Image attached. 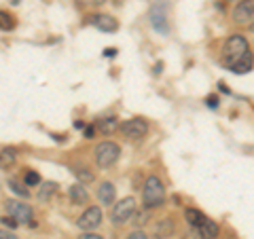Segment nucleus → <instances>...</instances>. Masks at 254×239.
I'll list each match as a JSON object with an SVG mask.
<instances>
[{"mask_svg":"<svg viewBox=\"0 0 254 239\" xmlns=\"http://www.w3.org/2000/svg\"><path fill=\"white\" fill-rule=\"evenodd\" d=\"M250 53V47H248V41L242 36V34H233L227 38L225 47H222V60H225V63L229 68H235L237 63H240L246 55Z\"/></svg>","mask_w":254,"mask_h":239,"instance_id":"obj_1","label":"nucleus"},{"mask_svg":"<svg viewBox=\"0 0 254 239\" xmlns=\"http://www.w3.org/2000/svg\"><path fill=\"white\" fill-rule=\"evenodd\" d=\"M163 197H165L163 182L157 176H148L146 182H144V188H142V201H144V208H148V210L159 208V205L163 203Z\"/></svg>","mask_w":254,"mask_h":239,"instance_id":"obj_2","label":"nucleus"},{"mask_svg":"<svg viewBox=\"0 0 254 239\" xmlns=\"http://www.w3.org/2000/svg\"><path fill=\"white\" fill-rule=\"evenodd\" d=\"M95 163L100 167H110L119 161V155H121V146L117 142H102V144L95 146Z\"/></svg>","mask_w":254,"mask_h":239,"instance_id":"obj_3","label":"nucleus"},{"mask_svg":"<svg viewBox=\"0 0 254 239\" xmlns=\"http://www.w3.org/2000/svg\"><path fill=\"white\" fill-rule=\"evenodd\" d=\"M133 214H136V199H133V197H125L119 203L113 205L110 220H113L115 225H127V222L133 218Z\"/></svg>","mask_w":254,"mask_h":239,"instance_id":"obj_4","label":"nucleus"},{"mask_svg":"<svg viewBox=\"0 0 254 239\" xmlns=\"http://www.w3.org/2000/svg\"><path fill=\"white\" fill-rule=\"evenodd\" d=\"M4 210H6V216H13L17 222H32L34 220V214H32L30 205L21 203V201H15V199H6Z\"/></svg>","mask_w":254,"mask_h":239,"instance_id":"obj_5","label":"nucleus"},{"mask_svg":"<svg viewBox=\"0 0 254 239\" xmlns=\"http://www.w3.org/2000/svg\"><path fill=\"white\" fill-rule=\"evenodd\" d=\"M102 225V210L100 208H87L76 220V227L85 231V233H93V229H98Z\"/></svg>","mask_w":254,"mask_h":239,"instance_id":"obj_6","label":"nucleus"},{"mask_svg":"<svg viewBox=\"0 0 254 239\" xmlns=\"http://www.w3.org/2000/svg\"><path fill=\"white\" fill-rule=\"evenodd\" d=\"M121 131L125 138H129V140H142L148 131V125H146V121H142V119H131V121H125L121 125Z\"/></svg>","mask_w":254,"mask_h":239,"instance_id":"obj_7","label":"nucleus"},{"mask_svg":"<svg viewBox=\"0 0 254 239\" xmlns=\"http://www.w3.org/2000/svg\"><path fill=\"white\" fill-rule=\"evenodd\" d=\"M254 19V0H240L233 9V21L244 26Z\"/></svg>","mask_w":254,"mask_h":239,"instance_id":"obj_8","label":"nucleus"},{"mask_svg":"<svg viewBox=\"0 0 254 239\" xmlns=\"http://www.w3.org/2000/svg\"><path fill=\"white\" fill-rule=\"evenodd\" d=\"M150 23L159 34H168V13H165V4H155L150 9Z\"/></svg>","mask_w":254,"mask_h":239,"instance_id":"obj_9","label":"nucleus"},{"mask_svg":"<svg viewBox=\"0 0 254 239\" xmlns=\"http://www.w3.org/2000/svg\"><path fill=\"white\" fill-rule=\"evenodd\" d=\"M98 199L104 205H115V199H117V188L115 184H110V182H102L100 188H98Z\"/></svg>","mask_w":254,"mask_h":239,"instance_id":"obj_10","label":"nucleus"},{"mask_svg":"<svg viewBox=\"0 0 254 239\" xmlns=\"http://www.w3.org/2000/svg\"><path fill=\"white\" fill-rule=\"evenodd\" d=\"M91 23H93V26L98 28V30H102V32H115V30L119 28L117 19L110 17V15H93Z\"/></svg>","mask_w":254,"mask_h":239,"instance_id":"obj_11","label":"nucleus"},{"mask_svg":"<svg viewBox=\"0 0 254 239\" xmlns=\"http://www.w3.org/2000/svg\"><path fill=\"white\" fill-rule=\"evenodd\" d=\"M68 197L70 201L76 203V205H85L87 201H89V195H87V190L83 184H72L68 188Z\"/></svg>","mask_w":254,"mask_h":239,"instance_id":"obj_12","label":"nucleus"},{"mask_svg":"<svg viewBox=\"0 0 254 239\" xmlns=\"http://www.w3.org/2000/svg\"><path fill=\"white\" fill-rule=\"evenodd\" d=\"M153 233H155L157 239H168V237H172L174 235V220L172 218H165L161 222H157Z\"/></svg>","mask_w":254,"mask_h":239,"instance_id":"obj_13","label":"nucleus"},{"mask_svg":"<svg viewBox=\"0 0 254 239\" xmlns=\"http://www.w3.org/2000/svg\"><path fill=\"white\" fill-rule=\"evenodd\" d=\"M185 218H187V222L190 225V229H199L205 220H208V216H205L203 212H199V210H193V208H189V210H185Z\"/></svg>","mask_w":254,"mask_h":239,"instance_id":"obj_14","label":"nucleus"},{"mask_svg":"<svg viewBox=\"0 0 254 239\" xmlns=\"http://www.w3.org/2000/svg\"><path fill=\"white\" fill-rule=\"evenodd\" d=\"M197 231H199L201 239H216V237H218V233H220L218 225H216V222H214V220H210V218L205 220L203 225H201L199 229H197Z\"/></svg>","mask_w":254,"mask_h":239,"instance_id":"obj_15","label":"nucleus"},{"mask_svg":"<svg viewBox=\"0 0 254 239\" xmlns=\"http://www.w3.org/2000/svg\"><path fill=\"white\" fill-rule=\"evenodd\" d=\"M17 161V150L15 148H4L0 150V170H11Z\"/></svg>","mask_w":254,"mask_h":239,"instance_id":"obj_16","label":"nucleus"},{"mask_svg":"<svg viewBox=\"0 0 254 239\" xmlns=\"http://www.w3.org/2000/svg\"><path fill=\"white\" fill-rule=\"evenodd\" d=\"M117 119L115 117H106V119H102V121H98V129L104 133V135H110V133H115L117 131Z\"/></svg>","mask_w":254,"mask_h":239,"instance_id":"obj_17","label":"nucleus"},{"mask_svg":"<svg viewBox=\"0 0 254 239\" xmlns=\"http://www.w3.org/2000/svg\"><path fill=\"white\" fill-rule=\"evenodd\" d=\"M55 193H58V184L55 182H43L41 190H38V201H49Z\"/></svg>","mask_w":254,"mask_h":239,"instance_id":"obj_18","label":"nucleus"},{"mask_svg":"<svg viewBox=\"0 0 254 239\" xmlns=\"http://www.w3.org/2000/svg\"><path fill=\"white\" fill-rule=\"evenodd\" d=\"M252 63H254V58H252V53H248L246 58L237 63V66L233 68V72H237V74H246V72H250L252 70Z\"/></svg>","mask_w":254,"mask_h":239,"instance_id":"obj_19","label":"nucleus"},{"mask_svg":"<svg viewBox=\"0 0 254 239\" xmlns=\"http://www.w3.org/2000/svg\"><path fill=\"white\" fill-rule=\"evenodd\" d=\"M6 184H9V188L13 190V193L15 195H19V197H30V190L26 188V186H23L21 184V182H17V180H15V178H9V182H6Z\"/></svg>","mask_w":254,"mask_h":239,"instance_id":"obj_20","label":"nucleus"},{"mask_svg":"<svg viewBox=\"0 0 254 239\" xmlns=\"http://www.w3.org/2000/svg\"><path fill=\"white\" fill-rule=\"evenodd\" d=\"M15 28V17L6 11H0V30H13Z\"/></svg>","mask_w":254,"mask_h":239,"instance_id":"obj_21","label":"nucleus"},{"mask_svg":"<svg viewBox=\"0 0 254 239\" xmlns=\"http://www.w3.org/2000/svg\"><path fill=\"white\" fill-rule=\"evenodd\" d=\"M23 182H26V186H36V184H41V176H38L36 172L28 170V172H26V178H23Z\"/></svg>","mask_w":254,"mask_h":239,"instance_id":"obj_22","label":"nucleus"},{"mask_svg":"<svg viewBox=\"0 0 254 239\" xmlns=\"http://www.w3.org/2000/svg\"><path fill=\"white\" fill-rule=\"evenodd\" d=\"M76 178H81L83 182H93V174L89 170H85V167H78V170H74Z\"/></svg>","mask_w":254,"mask_h":239,"instance_id":"obj_23","label":"nucleus"},{"mask_svg":"<svg viewBox=\"0 0 254 239\" xmlns=\"http://www.w3.org/2000/svg\"><path fill=\"white\" fill-rule=\"evenodd\" d=\"M0 225H2V227H6V229H17V225H19V222L15 220L13 216H2V218H0Z\"/></svg>","mask_w":254,"mask_h":239,"instance_id":"obj_24","label":"nucleus"},{"mask_svg":"<svg viewBox=\"0 0 254 239\" xmlns=\"http://www.w3.org/2000/svg\"><path fill=\"white\" fill-rule=\"evenodd\" d=\"M127 239H148L144 231H133V233L127 235Z\"/></svg>","mask_w":254,"mask_h":239,"instance_id":"obj_25","label":"nucleus"},{"mask_svg":"<svg viewBox=\"0 0 254 239\" xmlns=\"http://www.w3.org/2000/svg\"><path fill=\"white\" fill-rule=\"evenodd\" d=\"M0 239H19V237L13 235L11 231H6V229H0Z\"/></svg>","mask_w":254,"mask_h":239,"instance_id":"obj_26","label":"nucleus"},{"mask_svg":"<svg viewBox=\"0 0 254 239\" xmlns=\"http://www.w3.org/2000/svg\"><path fill=\"white\" fill-rule=\"evenodd\" d=\"M185 239H201V235H199V231H193V229H190L189 231V233H185Z\"/></svg>","mask_w":254,"mask_h":239,"instance_id":"obj_27","label":"nucleus"},{"mask_svg":"<svg viewBox=\"0 0 254 239\" xmlns=\"http://www.w3.org/2000/svg\"><path fill=\"white\" fill-rule=\"evenodd\" d=\"M93 133H95V127H91V125H89V127H85V133H83V135H85L87 140H91V138H93Z\"/></svg>","mask_w":254,"mask_h":239,"instance_id":"obj_28","label":"nucleus"},{"mask_svg":"<svg viewBox=\"0 0 254 239\" xmlns=\"http://www.w3.org/2000/svg\"><path fill=\"white\" fill-rule=\"evenodd\" d=\"M78 239H104V237H102V235H95V233H83Z\"/></svg>","mask_w":254,"mask_h":239,"instance_id":"obj_29","label":"nucleus"},{"mask_svg":"<svg viewBox=\"0 0 254 239\" xmlns=\"http://www.w3.org/2000/svg\"><path fill=\"white\" fill-rule=\"evenodd\" d=\"M208 106L210 108H218V98H208Z\"/></svg>","mask_w":254,"mask_h":239,"instance_id":"obj_30","label":"nucleus"},{"mask_svg":"<svg viewBox=\"0 0 254 239\" xmlns=\"http://www.w3.org/2000/svg\"><path fill=\"white\" fill-rule=\"evenodd\" d=\"M117 49H104V58H115Z\"/></svg>","mask_w":254,"mask_h":239,"instance_id":"obj_31","label":"nucleus"},{"mask_svg":"<svg viewBox=\"0 0 254 239\" xmlns=\"http://www.w3.org/2000/svg\"><path fill=\"white\" fill-rule=\"evenodd\" d=\"M83 127H85L83 121H74V129H83Z\"/></svg>","mask_w":254,"mask_h":239,"instance_id":"obj_32","label":"nucleus"},{"mask_svg":"<svg viewBox=\"0 0 254 239\" xmlns=\"http://www.w3.org/2000/svg\"><path fill=\"white\" fill-rule=\"evenodd\" d=\"M161 70H163V66H161V63H157V66H155V74H159Z\"/></svg>","mask_w":254,"mask_h":239,"instance_id":"obj_33","label":"nucleus"},{"mask_svg":"<svg viewBox=\"0 0 254 239\" xmlns=\"http://www.w3.org/2000/svg\"><path fill=\"white\" fill-rule=\"evenodd\" d=\"M252 32H254V23H252Z\"/></svg>","mask_w":254,"mask_h":239,"instance_id":"obj_34","label":"nucleus"},{"mask_svg":"<svg viewBox=\"0 0 254 239\" xmlns=\"http://www.w3.org/2000/svg\"><path fill=\"white\" fill-rule=\"evenodd\" d=\"M229 2H233V0H229Z\"/></svg>","mask_w":254,"mask_h":239,"instance_id":"obj_35","label":"nucleus"},{"mask_svg":"<svg viewBox=\"0 0 254 239\" xmlns=\"http://www.w3.org/2000/svg\"><path fill=\"white\" fill-rule=\"evenodd\" d=\"M119 2H121V0H119Z\"/></svg>","mask_w":254,"mask_h":239,"instance_id":"obj_36","label":"nucleus"}]
</instances>
